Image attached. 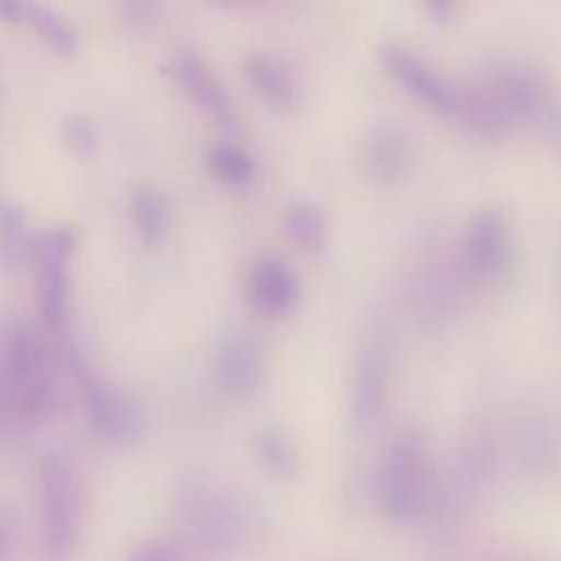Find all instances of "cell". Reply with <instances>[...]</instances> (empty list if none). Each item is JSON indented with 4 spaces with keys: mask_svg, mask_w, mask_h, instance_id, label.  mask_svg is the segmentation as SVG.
Returning <instances> with one entry per match:
<instances>
[{
    "mask_svg": "<svg viewBox=\"0 0 561 561\" xmlns=\"http://www.w3.org/2000/svg\"><path fill=\"white\" fill-rule=\"evenodd\" d=\"M390 346L381 335H373L359 348L351 373L348 421L357 432L373 430L383 416L390 397Z\"/></svg>",
    "mask_w": 561,
    "mask_h": 561,
    "instance_id": "6",
    "label": "cell"
},
{
    "mask_svg": "<svg viewBox=\"0 0 561 561\" xmlns=\"http://www.w3.org/2000/svg\"><path fill=\"white\" fill-rule=\"evenodd\" d=\"M513 254L508 217L497 206H484L469 219L462 237V263L478 280H491L504 272Z\"/></svg>",
    "mask_w": 561,
    "mask_h": 561,
    "instance_id": "9",
    "label": "cell"
},
{
    "mask_svg": "<svg viewBox=\"0 0 561 561\" xmlns=\"http://www.w3.org/2000/svg\"><path fill=\"white\" fill-rule=\"evenodd\" d=\"M379 61L386 72L425 107L454 116L462 90L434 70L414 48L399 42H388L379 48Z\"/></svg>",
    "mask_w": 561,
    "mask_h": 561,
    "instance_id": "8",
    "label": "cell"
},
{
    "mask_svg": "<svg viewBox=\"0 0 561 561\" xmlns=\"http://www.w3.org/2000/svg\"><path fill=\"white\" fill-rule=\"evenodd\" d=\"M243 291L256 313L280 318L298 305L300 280L287 261L276 254H261L248 267Z\"/></svg>",
    "mask_w": 561,
    "mask_h": 561,
    "instance_id": "12",
    "label": "cell"
},
{
    "mask_svg": "<svg viewBox=\"0 0 561 561\" xmlns=\"http://www.w3.org/2000/svg\"><path fill=\"white\" fill-rule=\"evenodd\" d=\"M37 237L26 210L15 202H0V265L22 270L33 261Z\"/></svg>",
    "mask_w": 561,
    "mask_h": 561,
    "instance_id": "17",
    "label": "cell"
},
{
    "mask_svg": "<svg viewBox=\"0 0 561 561\" xmlns=\"http://www.w3.org/2000/svg\"><path fill=\"white\" fill-rule=\"evenodd\" d=\"M243 75L252 90L274 110H294L302 101V88L296 72L274 53H250L243 59Z\"/></svg>",
    "mask_w": 561,
    "mask_h": 561,
    "instance_id": "15",
    "label": "cell"
},
{
    "mask_svg": "<svg viewBox=\"0 0 561 561\" xmlns=\"http://www.w3.org/2000/svg\"><path fill=\"white\" fill-rule=\"evenodd\" d=\"M39 39L59 57H72L79 48V35L75 26L55 9L44 4H24V18Z\"/></svg>",
    "mask_w": 561,
    "mask_h": 561,
    "instance_id": "22",
    "label": "cell"
},
{
    "mask_svg": "<svg viewBox=\"0 0 561 561\" xmlns=\"http://www.w3.org/2000/svg\"><path fill=\"white\" fill-rule=\"evenodd\" d=\"M491 94L513 118H539L550 110L548 79L524 64H502L491 72Z\"/></svg>",
    "mask_w": 561,
    "mask_h": 561,
    "instance_id": "13",
    "label": "cell"
},
{
    "mask_svg": "<svg viewBox=\"0 0 561 561\" xmlns=\"http://www.w3.org/2000/svg\"><path fill=\"white\" fill-rule=\"evenodd\" d=\"M42 548L48 561H68L81 526V484L72 465L50 451L37 462Z\"/></svg>",
    "mask_w": 561,
    "mask_h": 561,
    "instance_id": "3",
    "label": "cell"
},
{
    "mask_svg": "<svg viewBox=\"0 0 561 561\" xmlns=\"http://www.w3.org/2000/svg\"><path fill=\"white\" fill-rule=\"evenodd\" d=\"M451 118H456L467 131L480 138L502 136L511 125V116L504 112L489 88L460 92V101Z\"/></svg>",
    "mask_w": 561,
    "mask_h": 561,
    "instance_id": "18",
    "label": "cell"
},
{
    "mask_svg": "<svg viewBox=\"0 0 561 561\" xmlns=\"http://www.w3.org/2000/svg\"><path fill=\"white\" fill-rule=\"evenodd\" d=\"M77 237L72 228H50L37 237L33 263L37 274V298L44 324L53 331L68 320L72 296V265Z\"/></svg>",
    "mask_w": 561,
    "mask_h": 561,
    "instance_id": "5",
    "label": "cell"
},
{
    "mask_svg": "<svg viewBox=\"0 0 561 561\" xmlns=\"http://www.w3.org/2000/svg\"><path fill=\"white\" fill-rule=\"evenodd\" d=\"M79 392L88 423L101 438L112 443L138 438L142 432V410L129 392L88 373L79 377Z\"/></svg>",
    "mask_w": 561,
    "mask_h": 561,
    "instance_id": "7",
    "label": "cell"
},
{
    "mask_svg": "<svg viewBox=\"0 0 561 561\" xmlns=\"http://www.w3.org/2000/svg\"><path fill=\"white\" fill-rule=\"evenodd\" d=\"M375 493L379 511L394 524H408L430 508L434 497L425 438L416 430L399 432L386 447Z\"/></svg>",
    "mask_w": 561,
    "mask_h": 561,
    "instance_id": "2",
    "label": "cell"
},
{
    "mask_svg": "<svg viewBox=\"0 0 561 561\" xmlns=\"http://www.w3.org/2000/svg\"><path fill=\"white\" fill-rule=\"evenodd\" d=\"M129 561H182V554L169 539H149L136 548Z\"/></svg>",
    "mask_w": 561,
    "mask_h": 561,
    "instance_id": "24",
    "label": "cell"
},
{
    "mask_svg": "<svg viewBox=\"0 0 561 561\" xmlns=\"http://www.w3.org/2000/svg\"><path fill=\"white\" fill-rule=\"evenodd\" d=\"M171 72L182 94L199 114L224 129L237 127L239 116L234 101L204 57H199L195 50H180L171 61Z\"/></svg>",
    "mask_w": 561,
    "mask_h": 561,
    "instance_id": "11",
    "label": "cell"
},
{
    "mask_svg": "<svg viewBox=\"0 0 561 561\" xmlns=\"http://www.w3.org/2000/svg\"><path fill=\"white\" fill-rule=\"evenodd\" d=\"M127 208L138 241L147 250L160 245L171 228L169 199L153 186H138L129 195Z\"/></svg>",
    "mask_w": 561,
    "mask_h": 561,
    "instance_id": "16",
    "label": "cell"
},
{
    "mask_svg": "<svg viewBox=\"0 0 561 561\" xmlns=\"http://www.w3.org/2000/svg\"><path fill=\"white\" fill-rule=\"evenodd\" d=\"M206 167L219 182L228 186H248L256 175L252 153L232 140H217L204 153Z\"/></svg>",
    "mask_w": 561,
    "mask_h": 561,
    "instance_id": "21",
    "label": "cell"
},
{
    "mask_svg": "<svg viewBox=\"0 0 561 561\" xmlns=\"http://www.w3.org/2000/svg\"><path fill=\"white\" fill-rule=\"evenodd\" d=\"M366 173L381 184L401 182L414 162V142L397 121H377L364 138Z\"/></svg>",
    "mask_w": 561,
    "mask_h": 561,
    "instance_id": "14",
    "label": "cell"
},
{
    "mask_svg": "<svg viewBox=\"0 0 561 561\" xmlns=\"http://www.w3.org/2000/svg\"><path fill=\"white\" fill-rule=\"evenodd\" d=\"M182 519L206 548H230L245 535V506L213 480H193L182 495Z\"/></svg>",
    "mask_w": 561,
    "mask_h": 561,
    "instance_id": "4",
    "label": "cell"
},
{
    "mask_svg": "<svg viewBox=\"0 0 561 561\" xmlns=\"http://www.w3.org/2000/svg\"><path fill=\"white\" fill-rule=\"evenodd\" d=\"M61 138L66 147L81 160L92 158L96 151V134L90 121H85L83 116H77V114L66 116L61 125Z\"/></svg>",
    "mask_w": 561,
    "mask_h": 561,
    "instance_id": "23",
    "label": "cell"
},
{
    "mask_svg": "<svg viewBox=\"0 0 561 561\" xmlns=\"http://www.w3.org/2000/svg\"><path fill=\"white\" fill-rule=\"evenodd\" d=\"M265 377V346L252 331L228 333L213 357V379L230 399H250Z\"/></svg>",
    "mask_w": 561,
    "mask_h": 561,
    "instance_id": "10",
    "label": "cell"
},
{
    "mask_svg": "<svg viewBox=\"0 0 561 561\" xmlns=\"http://www.w3.org/2000/svg\"><path fill=\"white\" fill-rule=\"evenodd\" d=\"M287 237L309 254H318L329 239V217L324 208L311 199H298L283 213Z\"/></svg>",
    "mask_w": 561,
    "mask_h": 561,
    "instance_id": "20",
    "label": "cell"
},
{
    "mask_svg": "<svg viewBox=\"0 0 561 561\" xmlns=\"http://www.w3.org/2000/svg\"><path fill=\"white\" fill-rule=\"evenodd\" d=\"M7 539H9V530H7V526H4V524H2V519H0V552L4 550Z\"/></svg>",
    "mask_w": 561,
    "mask_h": 561,
    "instance_id": "25",
    "label": "cell"
},
{
    "mask_svg": "<svg viewBox=\"0 0 561 561\" xmlns=\"http://www.w3.org/2000/svg\"><path fill=\"white\" fill-rule=\"evenodd\" d=\"M57 373L42 333L26 322L13 324L0 346V416L35 427L55 414Z\"/></svg>",
    "mask_w": 561,
    "mask_h": 561,
    "instance_id": "1",
    "label": "cell"
},
{
    "mask_svg": "<svg viewBox=\"0 0 561 561\" xmlns=\"http://www.w3.org/2000/svg\"><path fill=\"white\" fill-rule=\"evenodd\" d=\"M252 445H254L256 460L267 473L280 480H291L298 476L302 467L300 449L296 447L294 438L285 430L276 425L259 427Z\"/></svg>",
    "mask_w": 561,
    "mask_h": 561,
    "instance_id": "19",
    "label": "cell"
}]
</instances>
